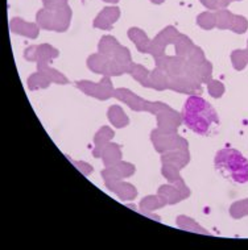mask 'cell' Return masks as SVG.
<instances>
[{
    "label": "cell",
    "instance_id": "cell-1",
    "mask_svg": "<svg viewBox=\"0 0 248 250\" xmlns=\"http://www.w3.org/2000/svg\"><path fill=\"white\" fill-rule=\"evenodd\" d=\"M182 119L189 129L205 137L217 133L221 124L213 105L200 96L187 98L182 107Z\"/></svg>",
    "mask_w": 248,
    "mask_h": 250
},
{
    "label": "cell",
    "instance_id": "cell-2",
    "mask_svg": "<svg viewBox=\"0 0 248 250\" xmlns=\"http://www.w3.org/2000/svg\"><path fill=\"white\" fill-rule=\"evenodd\" d=\"M214 165L223 177L232 183L243 185L248 182V161L240 151L226 147L215 155Z\"/></svg>",
    "mask_w": 248,
    "mask_h": 250
},
{
    "label": "cell",
    "instance_id": "cell-3",
    "mask_svg": "<svg viewBox=\"0 0 248 250\" xmlns=\"http://www.w3.org/2000/svg\"><path fill=\"white\" fill-rule=\"evenodd\" d=\"M119 9L118 8H106L103 12L100 13L96 18L94 26L98 28H103V29H109L110 26L113 25V22L118 19Z\"/></svg>",
    "mask_w": 248,
    "mask_h": 250
},
{
    "label": "cell",
    "instance_id": "cell-4",
    "mask_svg": "<svg viewBox=\"0 0 248 250\" xmlns=\"http://www.w3.org/2000/svg\"><path fill=\"white\" fill-rule=\"evenodd\" d=\"M153 3H157V4H158V3H162V1H164V0H152Z\"/></svg>",
    "mask_w": 248,
    "mask_h": 250
}]
</instances>
